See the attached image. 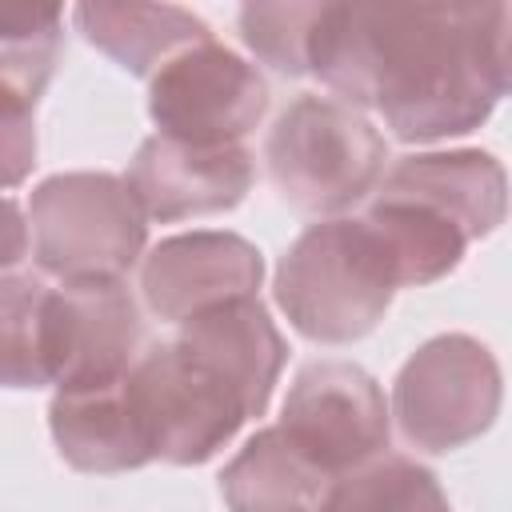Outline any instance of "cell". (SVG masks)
<instances>
[{"label": "cell", "mask_w": 512, "mask_h": 512, "mask_svg": "<svg viewBox=\"0 0 512 512\" xmlns=\"http://www.w3.org/2000/svg\"><path fill=\"white\" fill-rule=\"evenodd\" d=\"M508 20V4H324L308 76L404 144L464 136L508 92Z\"/></svg>", "instance_id": "1"}, {"label": "cell", "mask_w": 512, "mask_h": 512, "mask_svg": "<svg viewBox=\"0 0 512 512\" xmlns=\"http://www.w3.org/2000/svg\"><path fill=\"white\" fill-rule=\"evenodd\" d=\"M392 292L396 280L372 228L348 216L308 224L272 280L280 312L312 344L364 340L384 320Z\"/></svg>", "instance_id": "2"}, {"label": "cell", "mask_w": 512, "mask_h": 512, "mask_svg": "<svg viewBox=\"0 0 512 512\" xmlns=\"http://www.w3.org/2000/svg\"><path fill=\"white\" fill-rule=\"evenodd\" d=\"M264 160L284 204L308 216H340L380 184L388 144L352 104L300 96L276 116Z\"/></svg>", "instance_id": "3"}, {"label": "cell", "mask_w": 512, "mask_h": 512, "mask_svg": "<svg viewBox=\"0 0 512 512\" xmlns=\"http://www.w3.org/2000/svg\"><path fill=\"white\" fill-rule=\"evenodd\" d=\"M32 256L64 280H120L144 252L148 220L112 172H56L32 188Z\"/></svg>", "instance_id": "4"}, {"label": "cell", "mask_w": 512, "mask_h": 512, "mask_svg": "<svg viewBox=\"0 0 512 512\" xmlns=\"http://www.w3.org/2000/svg\"><path fill=\"white\" fill-rule=\"evenodd\" d=\"M504 400V376L488 344L468 332L424 340L392 384V412L400 436L420 452H456L480 440Z\"/></svg>", "instance_id": "5"}, {"label": "cell", "mask_w": 512, "mask_h": 512, "mask_svg": "<svg viewBox=\"0 0 512 512\" xmlns=\"http://www.w3.org/2000/svg\"><path fill=\"white\" fill-rule=\"evenodd\" d=\"M124 388L148 436L152 460L176 468L208 464L248 420L240 392L180 340L148 348L132 364Z\"/></svg>", "instance_id": "6"}, {"label": "cell", "mask_w": 512, "mask_h": 512, "mask_svg": "<svg viewBox=\"0 0 512 512\" xmlns=\"http://www.w3.org/2000/svg\"><path fill=\"white\" fill-rule=\"evenodd\" d=\"M276 428L312 468L336 480L388 448L392 416L368 368L352 360H312L296 372Z\"/></svg>", "instance_id": "7"}, {"label": "cell", "mask_w": 512, "mask_h": 512, "mask_svg": "<svg viewBox=\"0 0 512 512\" xmlns=\"http://www.w3.org/2000/svg\"><path fill=\"white\" fill-rule=\"evenodd\" d=\"M268 112V84L232 48L204 40L148 76V116L168 140L240 144Z\"/></svg>", "instance_id": "8"}, {"label": "cell", "mask_w": 512, "mask_h": 512, "mask_svg": "<svg viewBox=\"0 0 512 512\" xmlns=\"http://www.w3.org/2000/svg\"><path fill=\"white\" fill-rule=\"evenodd\" d=\"M140 308L124 280H64L48 296L52 384L104 388L120 384L140 360Z\"/></svg>", "instance_id": "9"}, {"label": "cell", "mask_w": 512, "mask_h": 512, "mask_svg": "<svg viewBox=\"0 0 512 512\" xmlns=\"http://www.w3.org/2000/svg\"><path fill=\"white\" fill-rule=\"evenodd\" d=\"M260 280H264L260 248L240 232H220V228L168 236L140 264L144 304L164 324H188L208 308L256 296Z\"/></svg>", "instance_id": "10"}, {"label": "cell", "mask_w": 512, "mask_h": 512, "mask_svg": "<svg viewBox=\"0 0 512 512\" xmlns=\"http://www.w3.org/2000/svg\"><path fill=\"white\" fill-rule=\"evenodd\" d=\"M252 156L240 144H184L168 136L140 140L128 160L124 184L132 188L144 220L176 224L188 216H212L236 208L252 188Z\"/></svg>", "instance_id": "11"}, {"label": "cell", "mask_w": 512, "mask_h": 512, "mask_svg": "<svg viewBox=\"0 0 512 512\" xmlns=\"http://www.w3.org/2000/svg\"><path fill=\"white\" fill-rule=\"evenodd\" d=\"M384 196L416 200L444 220H452L468 244L492 236L508 212V176L492 152L456 148V152H412L400 156L380 184Z\"/></svg>", "instance_id": "12"}, {"label": "cell", "mask_w": 512, "mask_h": 512, "mask_svg": "<svg viewBox=\"0 0 512 512\" xmlns=\"http://www.w3.org/2000/svg\"><path fill=\"white\" fill-rule=\"evenodd\" d=\"M184 348H192L200 360H208L244 400L248 420L264 416L272 388L288 360V340L280 336L276 320L256 296L228 300L220 308H208L180 324L176 336Z\"/></svg>", "instance_id": "13"}, {"label": "cell", "mask_w": 512, "mask_h": 512, "mask_svg": "<svg viewBox=\"0 0 512 512\" xmlns=\"http://www.w3.org/2000/svg\"><path fill=\"white\" fill-rule=\"evenodd\" d=\"M124 380L104 388H68V392L56 388L48 404V428H52L56 452L76 472L116 476V472L144 468L152 460L148 436L140 428V416L128 400Z\"/></svg>", "instance_id": "14"}, {"label": "cell", "mask_w": 512, "mask_h": 512, "mask_svg": "<svg viewBox=\"0 0 512 512\" xmlns=\"http://www.w3.org/2000/svg\"><path fill=\"white\" fill-rule=\"evenodd\" d=\"M80 36L132 76H152L176 52L212 40L208 24L180 4H76Z\"/></svg>", "instance_id": "15"}, {"label": "cell", "mask_w": 512, "mask_h": 512, "mask_svg": "<svg viewBox=\"0 0 512 512\" xmlns=\"http://www.w3.org/2000/svg\"><path fill=\"white\" fill-rule=\"evenodd\" d=\"M328 476L312 468L272 424L260 428L220 472L228 512H316Z\"/></svg>", "instance_id": "16"}, {"label": "cell", "mask_w": 512, "mask_h": 512, "mask_svg": "<svg viewBox=\"0 0 512 512\" xmlns=\"http://www.w3.org/2000/svg\"><path fill=\"white\" fill-rule=\"evenodd\" d=\"M360 220L372 228L384 260L392 268L396 288H424V284L444 280L448 272H456V264L464 260V248H468V236L452 220H444L440 212H432L416 200L376 192V200L368 204V212Z\"/></svg>", "instance_id": "17"}, {"label": "cell", "mask_w": 512, "mask_h": 512, "mask_svg": "<svg viewBox=\"0 0 512 512\" xmlns=\"http://www.w3.org/2000/svg\"><path fill=\"white\" fill-rule=\"evenodd\" d=\"M64 48L56 4H0V112L32 116Z\"/></svg>", "instance_id": "18"}, {"label": "cell", "mask_w": 512, "mask_h": 512, "mask_svg": "<svg viewBox=\"0 0 512 512\" xmlns=\"http://www.w3.org/2000/svg\"><path fill=\"white\" fill-rule=\"evenodd\" d=\"M316 512H452V504L432 468L412 456L380 452L328 480Z\"/></svg>", "instance_id": "19"}, {"label": "cell", "mask_w": 512, "mask_h": 512, "mask_svg": "<svg viewBox=\"0 0 512 512\" xmlns=\"http://www.w3.org/2000/svg\"><path fill=\"white\" fill-rule=\"evenodd\" d=\"M48 296L52 288L36 276H0V388L52 384Z\"/></svg>", "instance_id": "20"}, {"label": "cell", "mask_w": 512, "mask_h": 512, "mask_svg": "<svg viewBox=\"0 0 512 512\" xmlns=\"http://www.w3.org/2000/svg\"><path fill=\"white\" fill-rule=\"evenodd\" d=\"M324 4H244L240 40L280 76H308Z\"/></svg>", "instance_id": "21"}, {"label": "cell", "mask_w": 512, "mask_h": 512, "mask_svg": "<svg viewBox=\"0 0 512 512\" xmlns=\"http://www.w3.org/2000/svg\"><path fill=\"white\" fill-rule=\"evenodd\" d=\"M36 168V124L32 116L0 112V192L16 188Z\"/></svg>", "instance_id": "22"}, {"label": "cell", "mask_w": 512, "mask_h": 512, "mask_svg": "<svg viewBox=\"0 0 512 512\" xmlns=\"http://www.w3.org/2000/svg\"><path fill=\"white\" fill-rule=\"evenodd\" d=\"M28 256V216L16 200L0 196V272Z\"/></svg>", "instance_id": "23"}]
</instances>
